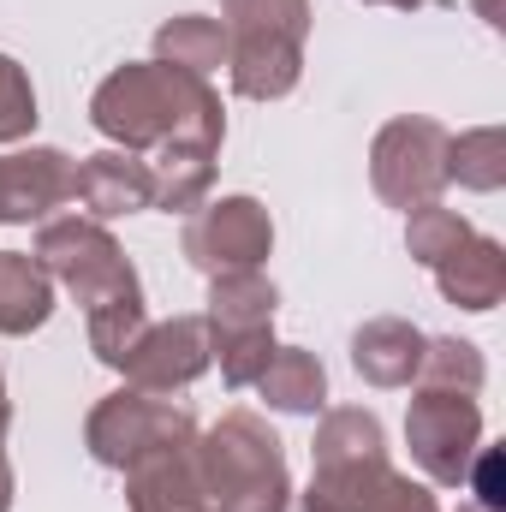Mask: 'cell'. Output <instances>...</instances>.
<instances>
[{
	"label": "cell",
	"instance_id": "16",
	"mask_svg": "<svg viewBox=\"0 0 506 512\" xmlns=\"http://www.w3.org/2000/svg\"><path fill=\"white\" fill-rule=\"evenodd\" d=\"M215 155L221 149H203V143H161L143 155L149 167V185H155V209L161 215H197L215 191Z\"/></svg>",
	"mask_w": 506,
	"mask_h": 512
},
{
	"label": "cell",
	"instance_id": "21",
	"mask_svg": "<svg viewBox=\"0 0 506 512\" xmlns=\"http://www.w3.org/2000/svg\"><path fill=\"white\" fill-rule=\"evenodd\" d=\"M447 185L465 191H501L506 185V131L501 126H477L447 137Z\"/></svg>",
	"mask_w": 506,
	"mask_h": 512
},
{
	"label": "cell",
	"instance_id": "20",
	"mask_svg": "<svg viewBox=\"0 0 506 512\" xmlns=\"http://www.w3.org/2000/svg\"><path fill=\"white\" fill-rule=\"evenodd\" d=\"M352 459H387V429L364 405H334L316 423L310 465H352Z\"/></svg>",
	"mask_w": 506,
	"mask_h": 512
},
{
	"label": "cell",
	"instance_id": "14",
	"mask_svg": "<svg viewBox=\"0 0 506 512\" xmlns=\"http://www.w3.org/2000/svg\"><path fill=\"white\" fill-rule=\"evenodd\" d=\"M435 286L453 310H471V316H489L506 298V245L489 233H471L453 256L435 262Z\"/></svg>",
	"mask_w": 506,
	"mask_h": 512
},
{
	"label": "cell",
	"instance_id": "11",
	"mask_svg": "<svg viewBox=\"0 0 506 512\" xmlns=\"http://www.w3.org/2000/svg\"><path fill=\"white\" fill-rule=\"evenodd\" d=\"M120 477H126L131 512H209L203 465H197V435L191 441H167V447L131 459Z\"/></svg>",
	"mask_w": 506,
	"mask_h": 512
},
{
	"label": "cell",
	"instance_id": "6",
	"mask_svg": "<svg viewBox=\"0 0 506 512\" xmlns=\"http://www.w3.org/2000/svg\"><path fill=\"white\" fill-rule=\"evenodd\" d=\"M447 137L453 131L429 114H399L370 143V185L387 209H423L447 191Z\"/></svg>",
	"mask_w": 506,
	"mask_h": 512
},
{
	"label": "cell",
	"instance_id": "13",
	"mask_svg": "<svg viewBox=\"0 0 506 512\" xmlns=\"http://www.w3.org/2000/svg\"><path fill=\"white\" fill-rule=\"evenodd\" d=\"M227 78L245 102H280L304 78V42L286 36H227Z\"/></svg>",
	"mask_w": 506,
	"mask_h": 512
},
{
	"label": "cell",
	"instance_id": "26",
	"mask_svg": "<svg viewBox=\"0 0 506 512\" xmlns=\"http://www.w3.org/2000/svg\"><path fill=\"white\" fill-rule=\"evenodd\" d=\"M364 512H441V501H435L429 483H411L405 471L387 465V477L376 483V495H370V507Z\"/></svg>",
	"mask_w": 506,
	"mask_h": 512
},
{
	"label": "cell",
	"instance_id": "1",
	"mask_svg": "<svg viewBox=\"0 0 506 512\" xmlns=\"http://www.w3.org/2000/svg\"><path fill=\"white\" fill-rule=\"evenodd\" d=\"M36 262L54 286H66L84 304V334L96 364L120 370L131 352V340L149 328V304H143V280L131 268V256L120 251V239L90 221V215H54L36 227Z\"/></svg>",
	"mask_w": 506,
	"mask_h": 512
},
{
	"label": "cell",
	"instance_id": "18",
	"mask_svg": "<svg viewBox=\"0 0 506 512\" xmlns=\"http://www.w3.org/2000/svg\"><path fill=\"white\" fill-rule=\"evenodd\" d=\"M54 316V280L30 251H0V334L24 340Z\"/></svg>",
	"mask_w": 506,
	"mask_h": 512
},
{
	"label": "cell",
	"instance_id": "23",
	"mask_svg": "<svg viewBox=\"0 0 506 512\" xmlns=\"http://www.w3.org/2000/svg\"><path fill=\"white\" fill-rule=\"evenodd\" d=\"M310 18H316L310 0H221L227 36H286V42H304Z\"/></svg>",
	"mask_w": 506,
	"mask_h": 512
},
{
	"label": "cell",
	"instance_id": "3",
	"mask_svg": "<svg viewBox=\"0 0 506 512\" xmlns=\"http://www.w3.org/2000/svg\"><path fill=\"white\" fill-rule=\"evenodd\" d=\"M197 465L209 512H286L292 507V471L286 447L256 411H227L215 429H197Z\"/></svg>",
	"mask_w": 506,
	"mask_h": 512
},
{
	"label": "cell",
	"instance_id": "29",
	"mask_svg": "<svg viewBox=\"0 0 506 512\" xmlns=\"http://www.w3.org/2000/svg\"><path fill=\"white\" fill-rule=\"evenodd\" d=\"M364 6H393V12H417V6H429V0H364Z\"/></svg>",
	"mask_w": 506,
	"mask_h": 512
},
{
	"label": "cell",
	"instance_id": "5",
	"mask_svg": "<svg viewBox=\"0 0 506 512\" xmlns=\"http://www.w3.org/2000/svg\"><path fill=\"white\" fill-rule=\"evenodd\" d=\"M191 435H197L191 405H179L173 393H143V387H120V393L96 399L84 417V447L108 471H126L131 459H143L167 441H191Z\"/></svg>",
	"mask_w": 506,
	"mask_h": 512
},
{
	"label": "cell",
	"instance_id": "7",
	"mask_svg": "<svg viewBox=\"0 0 506 512\" xmlns=\"http://www.w3.org/2000/svg\"><path fill=\"white\" fill-rule=\"evenodd\" d=\"M405 447L429 477V489H465V471L483 447V405L471 393L417 387L405 405Z\"/></svg>",
	"mask_w": 506,
	"mask_h": 512
},
{
	"label": "cell",
	"instance_id": "19",
	"mask_svg": "<svg viewBox=\"0 0 506 512\" xmlns=\"http://www.w3.org/2000/svg\"><path fill=\"white\" fill-rule=\"evenodd\" d=\"M155 60H167L179 72H197V78H215L227 66V24L203 18V12H179L155 30Z\"/></svg>",
	"mask_w": 506,
	"mask_h": 512
},
{
	"label": "cell",
	"instance_id": "22",
	"mask_svg": "<svg viewBox=\"0 0 506 512\" xmlns=\"http://www.w3.org/2000/svg\"><path fill=\"white\" fill-rule=\"evenodd\" d=\"M489 382V364H483V352L471 346V340H459V334H441V340H429L423 346V364H417V387H435V393H483Z\"/></svg>",
	"mask_w": 506,
	"mask_h": 512
},
{
	"label": "cell",
	"instance_id": "30",
	"mask_svg": "<svg viewBox=\"0 0 506 512\" xmlns=\"http://www.w3.org/2000/svg\"><path fill=\"white\" fill-rule=\"evenodd\" d=\"M477 12H483V18H489L495 30H501V0H477Z\"/></svg>",
	"mask_w": 506,
	"mask_h": 512
},
{
	"label": "cell",
	"instance_id": "10",
	"mask_svg": "<svg viewBox=\"0 0 506 512\" xmlns=\"http://www.w3.org/2000/svg\"><path fill=\"white\" fill-rule=\"evenodd\" d=\"M72 155L54 143H30L0 155V227H42L54 221V209L72 203Z\"/></svg>",
	"mask_w": 506,
	"mask_h": 512
},
{
	"label": "cell",
	"instance_id": "24",
	"mask_svg": "<svg viewBox=\"0 0 506 512\" xmlns=\"http://www.w3.org/2000/svg\"><path fill=\"white\" fill-rule=\"evenodd\" d=\"M471 233L477 227L459 209H447V203H423V209L405 215V251H411V262H423V268H435L441 256H453Z\"/></svg>",
	"mask_w": 506,
	"mask_h": 512
},
{
	"label": "cell",
	"instance_id": "27",
	"mask_svg": "<svg viewBox=\"0 0 506 512\" xmlns=\"http://www.w3.org/2000/svg\"><path fill=\"white\" fill-rule=\"evenodd\" d=\"M12 495H18V477H12V459L0 453V512H12Z\"/></svg>",
	"mask_w": 506,
	"mask_h": 512
},
{
	"label": "cell",
	"instance_id": "8",
	"mask_svg": "<svg viewBox=\"0 0 506 512\" xmlns=\"http://www.w3.org/2000/svg\"><path fill=\"white\" fill-rule=\"evenodd\" d=\"M179 256L197 268V274H239V268H262L274 256V221L256 197H215L203 203L197 215H185V233H179Z\"/></svg>",
	"mask_w": 506,
	"mask_h": 512
},
{
	"label": "cell",
	"instance_id": "9",
	"mask_svg": "<svg viewBox=\"0 0 506 512\" xmlns=\"http://www.w3.org/2000/svg\"><path fill=\"white\" fill-rule=\"evenodd\" d=\"M209 364H215L209 322L203 316H167V322H149L131 340L120 376H126V387H143V393H185Z\"/></svg>",
	"mask_w": 506,
	"mask_h": 512
},
{
	"label": "cell",
	"instance_id": "15",
	"mask_svg": "<svg viewBox=\"0 0 506 512\" xmlns=\"http://www.w3.org/2000/svg\"><path fill=\"white\" fill-rule=\"evenodd\" d=\"M423 346L429 334L405 316H370L358 334H352V370L370 387H411L417 382V364H423Z\"/></svg>",
	"mask_w": 506,
	"mask_h": 512
},
{
	"label": "cell",
	"instance_id": "28",
	"mask_svg": "<svg viewBox=\"0 0 506 512\" xmlns=\"http://www.w3.org/2000/svg\"><path fill=\"white\" fill-rule=\"evenodd\" d=\"M6 429H12V399H6V370H0V441H6Z\"/></svg>",
	"mask_w": 506,
	"mask_h": 512
},
{
	"label": "cell",
	"instance_id": "12",
	"mask_svg": "<svg viewBox=\"0 0 506 512\" xmlns=\"http://www.w3.org/2000/svg\"><path fill=\"white\" fill-rule=\"evenodd\" d=\"M72 197L84 203L90 221H120V215H143L155 209V185H149V167L143 155H126V149H102V155H84L72 167Z\"/></svg>",
	"mask_w": 506,
	"mask_h": 512
},
{
	"label": "cell",
	"instance_id": "25",
	"mask_svg": "<svg viewBox=\"0 0 506 512\" xmlns=\"http://www.w3.org/2000/svg\"><path fill=\"white\" fill-rule=\"evenodd\" d=\"M36 84H30V72L12 60V54H0V143H24L30 131H36Z\"/></svg>",
	"mask_w": 506,
	"mask_h": 512
},
{
	"label": "cell",
	"instance_id": "17",
	"mask_svg": "<svg viewBox=\"0 0 506 512\" xmlns=\"http://www.w3.org/2000/svg\"><path fill=\"white\" fill-rule=\"evenodd\" d=\"M256 393L268 399V411L280 417H322L328 411V370L316 352L304 346H274L268 370L256 376Z\"/></svg>",
	"mask_w": 506,
	"mask_h": 512
},
{
	"label": "cell",
	"instance_id": "4",
	"mask_svg": "<svg viewBox=\"0 0 506 512\" xmlns=\"http://www.w3.org/2000/svg\"><path fill=\"white\" fill-rule=\"evenodd\" d=\"M274 310H280V286L262 268H239V274H215L209 280V352L221 364V382L233 393L256 387V376L274 358Z\"/></svg>",
	"mask_w": 506,
	"mask_h": 512
},
{
	"label": "cell",
	"instance_id": "31",
	"mask_svg": "<svg viewBox=\"0 0 506 512\" xmlns=\"http://www.w3.org/2000/svg\"><path fill=\"white\" fill-rule=\"evenodd\" d=\"M459 512H489V507H477V501H465V507H459Z\"/></svg>",
	"mask_w": 506,
	"mask_h": 512
},
{
	"label": "cell",
	"instance_id": "2",
	"mask_svg": "<svg viewBox=\"0 0 506 512\" xmlns=\"http://www.w3.org/2000/svg\"><path fill=\"white\" fill-rule=\"evenodd\" d=\"M90 126L126 155H149L161 143L221 149L227 143V108H221V90L197 72H179L167 60H126L96 84Z\"/></svg>",
	"mask_w": 506,
	"mask_h": 512
}]
</instances>
